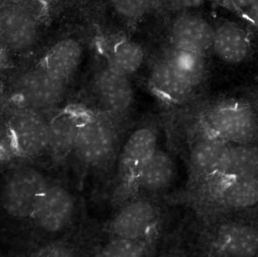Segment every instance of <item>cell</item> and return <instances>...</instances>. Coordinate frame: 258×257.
I'll return each mask as SVG.
<instances>
[{
    "instance_id": "6da1fadb",
    "label": "cell",
    "mask_w": 258,
    "mask_h": 257,
    "mask_svg": "<svg viewBox=\"0 0 258 257\" xmlns=\"http://www.w3.org/2000/svg\"><path fill=\"white\" fill-rule=\"evenodd\" d=\"M132 116L92 110L83 124L71 159L83 177L99 175L113 167L125 136Z\"/></svg>"
},
{
    "instance_id": "7a4b0ae2",
    "label": "cell",
    "mask_w": 258,
    "mask_h": 257,
    "mask_svg": "<svg viewBox=\"0 0 258 257\" xmlns=\"http://www.w3.org/2000/svg\"><path fill=\"white\" fill-rule=\"evenodd\" d=\"M184 198L204 222L251 212L258 208V176L203 181Z\"/></svg>"
},
{
    "instance_id": "3957f363",
    "label": "cell",
    "mask_w": 258,
    "mask_h": 257,
    "mask_svg": "<svg viewBox=\"0 0 258 257\" xmlns=\"http://www.w3.org/2000/svg\"><path fill=\"white\" fill-rule=\"evenodd\" d=\"M159 144V125L144 121L128 131L116 158L111 203L118 208L133 199L137 184Z\"/></svg>"
},
{
    "instance_id": "277c9868",
    "label": "cell",
    "mask_w": 258,
    "mask_h": 257,
    "mask_svg": "<svg viewBox=\"0 0 258 257\" xmlns=\"http://www.w3.org/2000/svg\"><path fill=\"white\" fill-rule=\"evenodd\" d=\"M191 122L225 143L258 145V113L248 103L227 100L209 104L192 116Z\"/></svg>"
},
{
    "instance_id": "5b68a950",
    "label": "cell",
    "mask_w": 258,
    "mask_h": 257,
    "mask_svg": "<svg viewBox=\"0 0 258 257\" xmlns=\"http://www.w3.org/2000/svg\"><path fill=\"white\" fill-rule=\"evenodd\" d=\"M255 211L205 222L206 251L212 256H258Z\"/></svg>"
},
{
    "instance_id": "8992f818",
    "label": "cell",
    "mask_w": 258,
    "mask_h": 257,
    "mask_svg": "<svg viewBox=\"0 0 258 257\" xmlns=\"http://www.w3.org/2000/svg\"><path fill=\"white\" fill-rule=\"evenodd\" d=\"M51 181L39 167L24 164L6 175L0 187V205L16 220H32L36 206Z\"/></svg>"
},
{
    "instance_id": "52a82bcc",
    "label": "cell",
    "mask_w": 258,
    "mask_h": 257,
    "mask_svg": "<svg viewBox=\"0 0 258 257\" xmlns=\"http://www.w3.org/2000/svg\"><path fill=\"white\" fill-rule=\"evenodd\" d=\"M42 10L36 0H0V42L11 52L32 49L39 39Z\"/></svg>"
},
{
    "instance_id": "ba28073f",
    "label": "cell",
    "mask_w": 258,
    "mask_h": 257,
    "mask_svg": "<svg viewBox=\"0 0 258 257\" xmlns=\"http://www.w3.org/2000/svg\"><path fill=\"white\" fill-rule=\"evenodd\" d=\"M117 209L104 227L110 238L157 240L162 214L156 199L138 196Z\"/></svg>"
},
{
    "instance_id": "9c48e42d",
    "label": "cell",
    "mask_w": 258,
    "mask_h": 257,
    "mask_svg": "<svg viewBox=\"0 0 258 257\" xmlns=\"http://www.w3.org/2000/svg\"><path fill=\"white\" fill-rule=\"evenodd\" d=\"M42 113L22 105L9 115L6 131L11 148L17 155L35 158L48 154V119Z\"/></svg>"
},
{
    "instance_id": "30bf717a",
    "label": "cell",
    "mask_w": 258,
    "mask_h": 257,
    "mask_svg": "<svg viewBox=\"0 0 258 257\" xmlns=\"http://www.w3.org/2000/svg\"><path fill=\"white\" fill-rule=\"evenodd\" d=\"M129 78L106 65L92 80L90 89L92 104L88 107L97 111L131 116L135 92Z\"/></svg>"
},
{
    "instance_id": "8fae6325",
    "label": "cell",
    "mask_w": 258,
    "mask_h": 257,
    "mask_svg": "<svg viewBox=\"0 0 258 257\" xmlns=\"http://www.w3.org/2000/svg\"><path fill=\"white\" fill-rule=\"evenodd\" d=\"M92 109L84 104H69L53 111L48 119V155L57 164L71 159L79 133Z\"/></svg>"
},
{
    "instance_id": "7c38bea8",
    "label": "cell",
    "mask_w": 258,
    "mask_h": 257,
    "mask_svg": "<svg viewBox=\"0 0 258 257\" xmlns=\"http://www.w3.org/2000/svg\"><path fill=\"white\" fill-rule=\"evenodd\" d=\"M68 82L56 79L39 65L24 72L15 84L21 104L41 112L58 109L66 97Z\"/></svg>"
},
{
    "instance_id": "4fadbf2b",
    "label": "cell",
    "mask_w": 258,
    "mask_h": 257,
    "mask_svg": "<svg viewBox=\"0 0 258 257\" xmlns=\"http://www.w3.org/2000/svg\"><path fill=\"white\" fill-rule=\"evenodd\" d=\"M75 197L65 186L52 183L42 195L32 220L47 235L65 232L75 218Z\"/></svg>"
},
{
    "instance_id": "5bb4252c",
    "label": "cell",
    "mask_w": 258,
    "mask_h": 257,
    "mask_svg": "<svg viewBox=\"0 0 258 257\" xmlns=\"http://www.w3.org/2000/svg\"><path fill=\"white\" fill-rule=\"evenodd\" d=\"M189 125L186 152L187 189L197 185L214 170L230 144L212 137L191 122Z\"/></svg>"
},
{
    "instance_id": "9a60e30c",
    "label": "cell",
    "mask_w": 258,
    "mask_h": 257,
    "mask_svg": "<svg viewBox=\"0 0 258 257\" xmlns=\"http://www.w3.org/2000/svg\"><path fill=\"white\" fill-rule=\"evenodd\" d=\"M175 163L171 152L159 144L137 184L135 196L159 197L168 191L175 177Z\"/></svg>"
},
{
    "instance_id": "2e32d148",
    "label": "cell",
    "mask_w": 258,
    "mask_h": 257,
    "mask_svg": "<svg viewBox=\"0 0 258 257\" xmlns=\"http://www.w3.org/2000/svg\"><path fill=\"white\" fill-rule=\"evenodd\" d=\"M257 176L258 145L229 144L214 170L197 185L210 180Z\"/></svg>"
},
{
    "instance_id": "e0dca14e",
    "label": "cell",
    "mask_w": 258,
    "mask_h": 257,
    "mask_svg": "<svg viewBox=\"0 0 258 257\" xmlns=\"http://www.w3.org/2000/svg\"><path fill=\"white\" fill-rule=\"evenodd\" d=\"M150 85L155 95L171 107L183 105L189 101L196 92L165 57L152 68Z\"/></svg>"
},
{
    "instance_id": "ac0fdd59",
    "label": "cell",
    "mask_w": 258,
    "mask_h": 257,
    "mask_svg": "<svg viewBox=\"0 0 258 257\" xmlns=\"http://www.w3.org/2000/svg\"><path fill=\"white\" fill-rule=\"evenodd\" d=\"M215 29L202 17L184 15L171 25L170 37L173 46L204 54L212 49Z\"/></svg>"
},
{
    "instance_id": "d6986e66",
    "label": "cell",
    "mask_w": 258,
    "mask_h": 257,
    "mask_svg": "<svg viewBox=\"0 0 258 257\" xmlns=\"http://www.w3.org/2000/svg\"><path fill=\"white\" fill-rule=\"evenodd\" d=\"M82 57L83 48L80 42L67 38L49 48L39 66L56 79L68 82L80 67Z\"/></svg>"
},
{
    "instance_id": "ffe728a7",
    "label": "cell",
    "mask_w": 258,
    "mask_h": 257,
    "mask_svg": "<svg viewBox=\"0 0 258 257\" xmlns=\"http://www.w3.org/2000/svg\"><path fill=\"white\" fill-rule=\"evenodd\" d=\"M212 49L221 60L231 64L244 61L250 52L245 31L233 23H224L215 29Z\"/></svg>"
},
{
    "instance_id": "44dd1931",
    "label": "cell",
    "mask_w": 258,
    "mask_h": 257,
    "mask_svg": "<svg viewBox=\"0 0 258 257\" xmlns=\"http://www.w3.org/2000/svg\"><path fill=\"white\" fill-rule=\"evenodd\" d=\"M107 66L126 76H132L144 66L146 54L141 44L122 38L110 42L105 50Z\"/></svg>"
},
{
    "instance_id": "7402d4cb",
    "label": "cell",
    "mask_w": 258,
    "mask_h": 257,
    "mask_svg": "<svg viewBox=\"0 0 258 257\" xmlns=\"http://www.w3.org/2000/svg\"><path fill=\"white\" fill-rule=\"evenodd\" d=\"M165 58L177 73L197 90L206 72V63L201 53L173 46Z\"/></svg>"
},
{
    "instance_id": "603a6c76",
    "label": "cell",
    "mask_w": 258,
    "mask_h": 257,
    "mask_svg": "<svg viewBox=\"0 0 258 257\" xmlns=\"http://www.w3.org/2000/svg\"><path fill=\"white\" fill-rule=\"evenodd\" d=\"M156 241L110 238L95 249V256L108 257L149 256L156 252Z\"/></svg>"
},
{
    "instance_id": "cb8c5ba5",
    "label": "cell",
    "mask_w": 258,
    "mask_h": 257,
    "mask_svg": "<svg viewBox=\"0 0 258 257\" xmlns=\"http://www.w3.org/2000/svg\"><path fill=\"white\" fill-rule=\"evenodd\" d=\"M112 7L124 18L137 19L151 7V0H109Z\"/></svg>"
},
{
    "instance_id": "d4e9b609",
    "label": "cell",
    "mask_w": 258,
    "mask_h": 257,
    "mask_svg": "<svg viewBox=\"0 0 258 257\" xmlns=\"http://www.w3.org/2000/svg\"><path fill=\"white\" fill-rule=\"evenodd\" d=\"M245 10L248 21L258 30V0Z\"/></svg>"
},
{
    "instance_id": "484cf974",
    "label": "cell",
    "mask_w": 258,
    "mask_h": 257,
    "mask_svg": "<svg viewBox=\"0 0 258 257\" xmlns=\"http://www.w3.org/2000/svg\"><path fill=\"white\" fill-rule=\"evenodd\" d=\"M11 51L0 42V72L4 70L10 61Z\"/></svg>"
},
{
    "instance_id": "4316f807",
    "label": "cell",
    "mask_w": 258,
    "mask_h": 257,
    "mask_svg": "<svg viewBox=\"0 0 258 257\" xmlns=\"http://www.w3.org/2000/svg\"><path fill=\"white\" fill-rule=\"evenodd\" d=\"M230 3L235 7L239 9H247L254 4L257 0H229Z\"/></svg>"
},
{
    "instance_id": "83f0119b",
    "label": "cell",
    "mask_w": 258,
    "mask_h": 257,
    "mask_svg": "<svg viewBox=\"0 0 258 257\" xmlns=\"http://www.w3.org/2000/svg\"><path fill=\"white\" fill-rule=\"evenodd\" d=\"M36 1L44 9L46 7L56 6L61 3L63 0H36Z\"/></svg>"
},
{
    "instance_id": "f1b7e54d",
    "label": "cell",
    "mask_w": 258,
    "mask_h": 257,
    "mask_svg": "<svg viewBox=\"0 0 258 257\" xmlns=\"http://www.w3.org/2000/svg\"><path fill=\"white\" fill-rule=\"evenodd\" d=\"M5 89H6V85H5V82L3 80L0 78V98L3 96L4 94Z\"/></svg>"
},
{
    "instance_id": "f546056e",
    "label": "cell",
    "mask_w": 258,
    "mask_h": 257,
    "mask_svg": "<svg viewBox=\"0 0 258 257\" xmlns=\"http://www.w3.org/2000/svg\"><path fill=\"white\" fill-rule=\"evenodd\" d=\"M252 105V104H251ZM253 107H254V110H256V112L258 113V96L256 98L255 101H254V104H253Z\"/></svg>"
},
{
    "instance_id": "4dcf8cb0",
    "label": "cell",
    "mask_w": 258,
    "mask_h": 257,
    "mask_svg": "<svg viewBox=\"0 0 258 257\" xmlns=\"http://www.w3.org/2000/svg\"><path fill=\"white\" fill-rule=\"evenodd\" d=\"M180 1L184 2V3H188V4H192V3H196L200 0H180Z\"/></svg>"
},
{
    "instance_id": "1f68e13d",
    "label": "cell",
    "mask_w": 258,
    "mask_h": 257,
    "mask_svg": "<svg viewBox=\"0 0 258 257\" xmlns=\"http://www.w3.org/2000/svg\"><path fill=\"white\" fill-rule=\"evenodd\" d=\"M0 149H1V138H0Z\"/></svg>"
}]
</instances>
